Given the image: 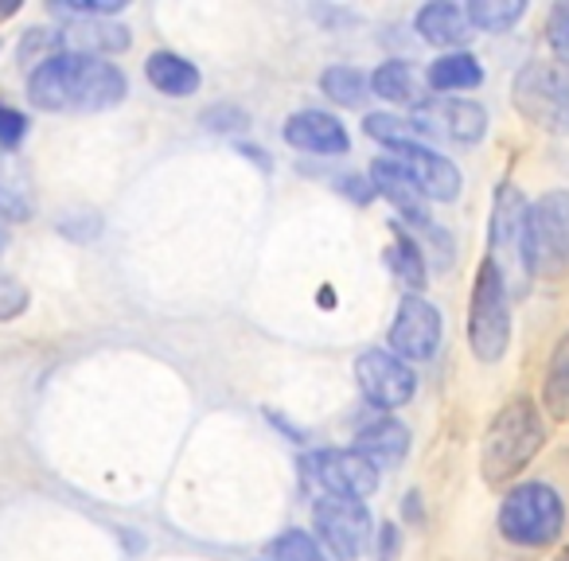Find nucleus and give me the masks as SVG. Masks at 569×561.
<instances>
[{
	"instance_id": "nucleus-12",
	"label": "nucleus",
	"mask_w": 569,
	"mask_h": 561,
	"mask_svg": "<svg viewBox=\"0 0 569 561\" xmlns=\"http://www.w3.org/2000/svg\"><path fill=\"white\" fill-rule=\"evenodd\" d=\"M390 160L410 176L413 188H418L426 199H441V203H449V199L460 196L457 164H452L449 157H441V152L426 149L421 141L395 144V149H390Z\"/></svg>"
},
{
	"instance_id": "nucleus-2",
	"label": "nucleus",
	"mask_w": 569,
	"mask_h": 561,
	"mask_svg": "<svg viewBox=\"0 0 569 561\" xmlns=\"http://www.w3.org/2000/svg\"><path fill=\"white\" fill-rule=\"evenodd\" d=\"M546 441L542 429V413L530 398H515L503 410L496 413V421L488 425V437H483V452H480V468L488 483H503L511 480L515 472L530 464L538 457Z\"/></svg>"
},
{
	"instance_id": "nucleus-10",
	"label": "nucleus",
	"mask_w": 569,
	"mask_h": 561,
	"mask_svg": "<svg viewBox=\"0 0 569 561\" xmlns=\"http://www.w3.org/2000/svg\"><path fill=\"white\" fill-rule=\"evenodd\" d=\"M390 348L398 359H413V363L433 359L441 348V312L421 297H406L390 324Z\"/></svg>"
},
{
	"instance_id": "nucleus-31",
	"label": "nucleus",
	"mask_w": 569,
	"mask_h": 561,
	"mask_svg": "<svg viewBox=\"0 0 569 561\" xmlns=\"http://www.w3.org/2000/svg\"><path fill=\"white\" fill-rule=\"evenodd\" d=\"M24 133H28V118H24V113L0 102V144L17 149V144L24 141Z\"/></svg>"
},
{
	"instance_id": "nucleus-25",
	"label": "nucleus",
	"mask_w": 569,
	"mask_h": 561,
	"mask_svg": "<svg viewBox=\"0 0 569 561\" xmlns=\"http://www.w3.org/2000/svg\"><path fill=\"white\" fill-rule=\"evenodd\" d=\"M465 12H468V24L480 28V32H507L515 20H522L527 4L522 0H472Z\"/></svg>"
},
{
	"instance_id": "nucleus-5",
	"label": "nucleus",
	"mask_w": 569,
	"mask_h": 561,
	"mask_svg": "<svg viewBox=\"0 0 569 561\" xmlns=\"http://www.w3.org/2000/svg\"><path fill=\"white\" fill-rule=\"evenodd\" d=\"M527 273L542 281L569 277V191L553 188L527 214Z\"/></svg>"
},
{
	"instance_id": "nucleus-21",
	"label": "nucleus",
	"mask_w": 569,
	"mask_h": 561,
	"mask_svg": "<svg viewBox=\"0 0 569 561\" xmlns=\"http://www.w3.org/2000/svg\"><path fill=\"white\" fill-rule=\"evenodd\" d=\"M426 79L433 90H476L483 82V67L468 51H449V56L433 59Z\"/></svg>"
},
{
	"instance_id": "nucleus-32",
	"label": "nucleus",
	"mask_w": 569,
	"mask_h": 561,
	"mask_svg": "<svg viewBox=\"0 0 569 561\" xmlns=\"http://www.w3.org/2000/svg\"><path fill=\"white\" fill-rule=\"evenodd\" d=\"M203 121H207V129H238V126H246V113L234 110V106H219V110H207Z\"/></svg>"
},
{
	"instance_id": "nucleus-26",
	"label": "nucleus",
	"mask_w": 569,
	"mask_h": 561,
	"mask_svg": "<svg viewBox=\"0 0 569 561\" xmlns=\"http://www.w3.org/2000/svg\"><path fill=\"white\" fill-rule=\"evenodd\" d=\"M320 90L340 106H359L371 90V79L356 67H332V71L320 74Z\"/></svg>"
},
{
	"instance_id": "nucleus-27",
	"label": "nucleus",
	"mask_w": 569,
	"mask_h": 561,
	"mask_svg": "<svg viewBox=\"0 0 569 561\" xmlns=\"http://www.w3.org/2000/svg\"><path fill=\"white\" fill-rule=\"evenodd\" d=\"M269 561H328L325 550H320L317 538H309L305 530H284L273 542L266 545Z\"/></svg>"
},
{
	"instance_id": "nucleus-1",
	"label": "nucleus",
	"mask_w": 569,
	"mask_h": 561,
	"mask_svg": "<svg viewBox=\"0 0 569 561\" xmlns=\"http://www.w3.org/2000/svg\"><path fill=\"white\" fill-rule=\"evenodd\" d=\"M126 94L129 82L118 67L94 56H74V51L48 56L40 67H32V79H28V98L48 113H98L118 106Z\"/></svg>"
},
{
	"instance_id": "nucleus-23",
	"label": "nucleus",
	"mask_w": 569,
	"mask_h": 561,
	"mask_svg": "<svg viewBox=\"0 0 569 561\" xmlns=\"http://www.w3.org/2000/svg\"><path fill=\"white\" fill-rule=\"evenodd\" d=\"M28 214H32V196H28L24 176L9 157H0V219L20 222Z\"/></svg>"
},
{
	"instance_id": "nucleus-17",
	"label": "nucleus",
	"mask_w": 569,
	"mask_h": 561,
	"mask_svg": "<svg viewBox=\"0 0 569 561\" xmlns=\"http://www.w3.org/2000/svg\"><path fill=\"white\" fill-rule=\"evenodd\" d=\"M418 32L433 48H465L468 36H472V24H468V12L460 4L433 0V4H426L418 12Z\"/></svg>"
},
{
	"instance_id": "nucleus-14",
	"label": "nucleus",
	"mask_w": 569,
	"mask_h": 561,
	"mask_svg": "<svg viewBox=\"0 0 569 561\" xmlns=\"http://www.w3.org/2000/svg\"><path fill=\"white\" fill-rule=\"evenodd\" d=\"M284 141L301 152H320V157H340L348 152V129L340 126V118L325 110H301L284 121Z\"/></svg>"
},
{
	"instance_id": "nucleus-34",
	"label": "nucleus",
	"mask_w": 569,
	"mask_h": 561,
	"mask_svg": "<svg viewBox=\"0 0 569 561\" xmlns=\"http://www.w3.org/2000/svg\"><path fill=\"white\" fill-rule=\"evenodd\" d=\"M367 183L363 180H343V191H351V196L359 199V203H367V199H371V191H363Z\"/></svg>"
},
{
	"instance_id": "nucleus-22",
	"label": "nucleus",
	"mask_w": 569,
	"mask_h": 561,
	"mask_svg": "<svg viewBox=\"0 0 569 561\" xmlns=\"http://www.w3.org/2000/svg\"><path fill=\"white\" fill-rule=\"evenodd\" d=\"M395 234L398 238H395V246L387 250V266L395 269V277L402 281V285L421 289V285H426V258H421V246L413 242L402 227H395Z\"/></svg>"
},
{
	"instance_id": "nucleus-11",
	"label": "nucleus",
	"mask_w": 569,
	"mask_h": 561,
	"mask_svg": "<svg viewBox=\"0 0 569 561\" xmlns=\"http://www.w3.org/2000/svg\"><path fill=\"white\" fill-rule=\"evenodd\" d=\"M527 199L515 183H499L496 191V207H491V253L488 258L503 269V261H519L522 277L527 273Z\"/></svg>"
},
{
	"instance_id": "nucleus-36",
	"label": "nucleus",
	"mask_w": 569,
	"mask_h": 561,
	"mask_svg": "<svg viewBox=\"0 0 569 561\" xmlns=\"http://www.w3.org/2000/svg\"><path fill=\"white\" fill-rule=\"evenodd\" d=\"M0 246H4V227H0Z\"/></svg>"
},
{
	"instance_id": "nucleus-13",
	"label": "nucleus",
	"mask_w": 569,
	"mask_h": 561,
	"mask_svg": "<svg viewBox=\"0 0 569 561\" xmlns=\"http://www.w3.org/2000/svg\"><path fill=\"white\" fill-rule=\"evenodd\" d=\"M413 129H418L421 137H452V141L460 144H476L483 133H488V113H483V106L476 102H465V98H449V102H426L418 106V113H413Z\"/></svg>"
},
{
	"instance_id": "nucleus-6",
	"label": "nucleus",
	"mask_w": 569,
	"mask_h": 561,
	"mask_svg": "<svg viewBox=\"0 0 569 561\" xmlns=\"http://www.w3.org/2000/svg\"><path fill=\"white\" fill-rule=\"evenodd\" d=\"M515 106L530 126L569 137V63L535 59L515 79Z\"/></svg>"
},
{
	"instance_id": "nucleus-16",
	"label": "nucleus",
	"mask_w": 569,
	"mask_h": 561,
	"mask_svg": "<svg viewBox=\"0 0 569 561\" xmlns=\"http://www.w3.org/2000/svg\"><path fill=\"white\" fill-rule=\"evenodd\" d=\"M356 452H363L375 468H395V464H402L406 452H410V429L395 418L371 421V425L359 429Z\"/></svg>"
},
{
	"instance_id": "nucleus-20",
	"label": "nucleus",
	"mask_w": 569,
	"mask_h": 561,
	"mask_svg": "<svg viewBox=\"0 0 569 561\" xmlns=\"http://www.w3.org/2000/svg\"><path fill=\"white\" fill-rule=\"evenodd\" d=\"M542 405L553 421H569V332L558 340L546 367V382H542Z\"/></svg>"
},
{
	"instance_id": "nucleus-30",
	"label": "nucleus",
	"mask_w": 569,
	"mask_h": 561,
	"mask_svg": "<svg viewBox=\"0 0 569 561\" xmlns=\"http://www.w3.org/2000/svg\"><path fill=\"white\" fill-rule=\"evenodd\" d=\"M28 309V289L17 285L9 273H0V320H12Z\"/></svg>"
},
{
	"instance_id": "nucleus-8",
	"label": "nucleus",
	"mask_w": 569,
	"mask_h": 561,
	"mask_svg": "<svg viewBox=\"0 0 569 561\" xmlns=\"http://www.w3.org/2000/svg\"><path fill=\"white\" fill-rule=\"evenodd\" d=\"M312 522H317L320 542L340 561H356L371 545V511H367L363 499H340V495L317 499Z\"/></svg>"
},
{
	"instance_id": "nucleus-33",
	"label": "nucleus",
	"mask_w": 569,
	"mask_h": 561,
	"mask_svg": "<svg viewBox=\"0 0 569 561\" xmlns=\"http://www.w3.org/2000/svg\"><path fill=\"white\" fill-rule=\"evenodd\" d=\"M398 553V527H382L379 530V561H395Z\"/></svg>"
},
{
	"instance_id": "nucleus-9",
	"label": "nucleus",
	"mask_w": 569,
	"mask_h": 561,
	"mask_svg": "<svg viewBox=\"0 0 569 561\" xmlns=\"http://www.w3.org/2000/svg\"><path fill=\"white\" fill-rule=\"evenodd\" d=\"M356 379H359V390L371 405L379 410H398L413 398L418 390V374L395 355V351H363L356 363Z\"/></svg>"
},
{
	"instance_id": "nucleus-29",
	"label": "nucleus",
	"mask_w": 569,
	"mask_h": 561,
	"mask_svg": "<svg viewBox=\"0 0 569 561\" xmlns=\"http://www.w3.org/2000/svg\"><path fill=\"white\" fill-rule=\"evenodd\" d=\"M546 43L558 56V63H569V0L553 4L550 20H546Z\"/></svg>"
},
{
	"instance_id": "nucleus-19",
	"label": "nucleus",
	"mask_w": 569,
	"mask_h": 561,
	"mask_svg": "<svg viewBox=\"0 0 569 561\" xmlns=\"http://www.w3.org/2000/svg\"><path fill=\"white\" fill-rule=\"evenodd\" d=\"M144 74H149L152 87H157L160 94H168V98H188V94H196V90H199L196 63H188L183 56H172V51H157V56H149Z\"/></svg>"
},
{
	"instance_id": "nucleus-7",
	"label": "nucleus",
	"mask_w": 569,
	"mask_h": 561,
	"mask_svg": "<svg viewBox=\"0 0 569 561\" xmlns=\"http://www.w3.org/2000/svg\"><path fill=\"white\" fill-rule=\"evenodd\" d=\"M305 480L317 483L325 495L367 499L379 488V468L356 449H320L301 460Z\"/></svg>"
},
{
	"instance_id": "nucleus-4",
	"label": "nucleus",
	"mask_w": 569,
	"mask_h": 561,
	"mask_svg": "<svg viewBox=\"0 0 569 561\" xmlns=\"http://www.w3.org/2000/svg\"><path fill=\"white\" fill-rule=\"evenodd\" d=\"M468 343L480 363H499L511 343V304H507V273L491 258L480 261L468 304Z\"/></svg>"
},
{
	"instance_id": "nucleus-18",
	"label": "nucleus",
	"mask_w": 569,
	"mask_h": 561,
	"mask_svg": "<svg viewBox=\"0 0 569 561\" xmlns=\"http://www.w3.org/2000/svg\"><path fill=\"white\" fill-rule=\"evenodd\" d=\"M59 43L63 51H74V56H102V51H126L129 48V32L121 24H106V20H82V24H71L67 32H59Z\"/></svg>"
},
{
	"instance_id": "nucleus-28",
	"label": "nucleus",
	"mask_w": 569,
	"mask_h": 561,
	"mask_svg": "<svg viewBox=\"0 0 569 561\" xmlns=\"http://www.w3.org/2000/svg\"><path fill=\"white\" fill-rule=\"evenodd\" d=\"M367 137H375V141H382L387 149H395V144H406L418 137V129H413V121H402L395 118V113H371V118L363 121Z\"/></svg>"
},
{
	"instance_id": "nucleus-3",
	"label": "nucleus",
	"mask_w": 569,
	"mask_h": 561,
	"mask_svg": "<svg viewBox=\"0 0 569 561\" xmlns=\"http://www.w3.org/2000/svg\"><path fill=\"white\" fill-rule=\"evenodd\" d=\"M561 527H566V503L542 480L519 483L499 503V534L515 545H527V550L550 545L561 534Z\"/></svg>"
},
{
	"instance_id": "nucleus-24",
	"label": "nucleus",
	"mask_w": 569,
	"mask_h": 561,
	"mask_svg": "<svg viewBox=\"0 0 569 561\" xmlns=\"http://www.w3.org/2000/svg\"><path fill=\"white\" fill-rule=\"evenodd\" d=\"M371 90L387 102H418V79H413V67L402 63V59L382 63L371 74Z\"/></svg>"
},
{
	"instance_id": "nucleus-15",
	"label": "nucleus",
	"mask_w": 569,
	"mask_h": 561,
	"mask_svg": "<svg viewBox=\"0 0 569 561\" xmlns=\"http://www.w3.org/2000/svg\"><path fill=\"white\" fill-rule=\"evenodd\" d=\"M371 180H375V188L382 191V196L390 199V203L398 207V211L406 214V222H413V227H421L429 238H441L445 230H437L433 227V219H429V211H426V203H421V191L413 188V180L402 172V168L395 164L390 157H382V160H375L371 164Z\"/></svg>"
},
{
	"instance_id": "nucleus-35",
	"label": "nucleus",
	"mask_w": 569,
	"mask_h": 561,
	"mask_svg": "<svg viewBox=\"0 0 569 561\" xmlns=\"http://www.w3.org/2000/svg\"><path fill=\"white\" fill-rule=\"evenodd\" d=\"M553 561H569V545H566V550H561V553H558V558H553Z\"/></svg>"
}]
</instances>
